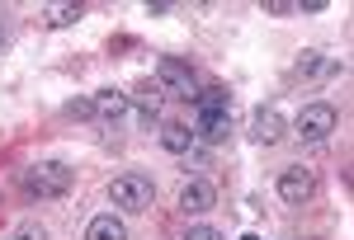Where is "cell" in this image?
<instances>
[{
    "label": "cell",
    "instance_id": "24",
    "mask_svg": "<svg viewBox=\"0 0 354 240\" xmlns=\"http://www.w3.org/2000/svg\"><path fill=\"white\" fill-rule=\"evenodd\" d=\"M241 240H260V236H241Z\"/></svg>",
    "mask_w": 354,
    "mask_h": 240
},
{
    "label": "cell",
    "instance_id": "6",
    "mask_svg": "<svg viewBox=\"0 0 354 240\" xmlns=\"http://www.w3.org/2000/svg\"><path fill=\"white\" fill-rule=\"evenodd\" d=\"M137 104V118L151 128V123H161V108H165V90L156 85V80H137L133 85V94H128Z\"/></svg>",
    "mask_w": 354,
    "mask_h": 240
},
{
    "label": "cell",
    "instance_id": "22",
    "mask_svg": "<svg viewBox=\"0 0 354 240\" xmlns=\"http://www.w3.org/2000/svg\"><path fill=\"white\" fill-rule=\"evenodd\" d=\"M170 10H175L170 0H156V5H147V14H156V19H161V14H170Z\"/></svg>",
    "mask_w": 354,
    "mask_h": 240
},
{
    "label": "cell",
    "instance_id": "19",
    "mask_svg": "<svg viewBox=\"0 0 354 240\" xmlns=\"http://www.w3.org/2000/svg\"><path fill=\"white\" fill-rule=\"evenodd\" d=\"M180 240H227V236H222V231H213V226H189Z\"/></svg>",
    "mask_w": 354,
    "mask_h": 240
},
{
    "label": "cell",
    "instance_id": "4",
    "mask_svg": "<svg viewBox=\"0 0 354 240\" xmlns=\"http://www.w3.org/2000/svg\"><path fill=\"white\" fill-rule=\"evenodd\" d=\"M156 85H161L165 94H180V99H194L198 94V80H194L189 61H180V57H161L156 61Z\"/></svg>",
    "mask_w": 354,
    "mask_h": 240
},
{
    "label": "cell",
    "instance_id": "15",
    "mask_svg": "<svg viewBox=\"0 0 354 240\" xmlns=\"http://www.w3.org/2000/svg\"><path fill=\"white\" fill-rule=\"evenodd\" d=\"M85 19V5H53L48 10V24L53 28H71V24H81Z\"/></svg>",
    "mask_w": 354,
    "mask_h": 240
},
{
    "label": "cell",
    "instance_id": "14",
    "mask_svg": "<svg viewBox=\"0 0 354 240\" xmlns=\"http://www.w3.org/2000/svg\"><path fill=\"white\" fill-rule=\"evenodd\" d=\"M298 76H340V61H330V57H322V52H302Z\"/></svg>",
    "mask_w": 354,
    "mask_h": 240
},
{
    "label": "cell",
    "instance_id": "8",
    "mask_svg": "<svg viewBox=\"0 0 354 240\" xmlns=\"http://www.w3.org/2000/svg\"><path fill=\"white\" fill-rule=\"evenodd\" d=\"M250 137L260 141V146H274V141H283V113L274 104H260L250 113Z\"/></svg>",
    "mask_w": 354,
    "mask_h": 240
},
{
    "label": "cell",
    "instance_id": "11",
    "mask_svg": "<svg viewBox=\"0 0 354 240\" xmlns=\"http://www.w3.org/2000/svg\"><path fill=\"white\" fill-rule=\"evenodd\" d=\"M85 240H128V226L113 212H100L90 226H85Z\"/></svg>",
    "mask_w": 354,
    "mask_h": 240
},
{
    "label": "cell",
    "instance_id": "7",
    "mask_svg": "<svg viewBox=\"0 0 354 240\" xmlns=\"http://www.w3.org/2000/svg\"><path fill=\"white\" fill-rule=\"evenodd\" d=\"M175 203H180V212H185V217H203L213 203H218V188L208 184V179H185V188H180Z\"/></svg>",
    "mask_w": 354,
    "mask_h": 240
},
{
    "label": "cell",
    "instance_id": "2",
    "mask_svg": "<svg viewBox=\"0 0 354 240\" xmlns=\"http://www.w3.org/2000/svg\"><path fill=\"white\" fill-rule=\"evenodd\" d=\"M109 203H118L123 212H147V208L156 203V184H151V174H137V170L118 174V179L109 184Z\"/></svg>",
    "mask_w": 354,
    "mask_h": 240
},
{
    "label": "cell",
    "instance_id": "17",
    "mask_svg": "<svg viewBox=\"0 0 354 240\" xmlns=\"http://www.w3.org/2000/svg\"><path fill=\"white\" fill-rule=\"evenodd\" d=\"M66 118H76V123L95 118V99H71V104H66Z\"/></svg>",
    "mask_w": 354,
    "mask_h": 240
},
{
    "label": "cell",
    "instance_id": "10",
    "mask_svg": "<svg viewBox=\"0 0 354 240\" xmlns=\"http://www.w3.org/2000/svg\"><path fill=\"white\" fill-rule=\"evenodd\" d=\"M194 104H198V113H232V90L227 85H203L194 94Z\"/></svg>",
    "mask_w": 354,
    "mask_h": 240
},
{
    "label": "cell",
    "instance_id": "3",
    "mask_svg": "<svg viewBox=\"0 0 354 240\" xmlns=\"http://www.w3.org/2000/svg\"><path fill=\"white\" fill-rule=\"evenodd\" d=\"M330 132H335V108H330V104H307L298 118H293V137L307 141V146L326 141Z\"/></svg>",
    "mask_w": 354,
    "mask_h": 240
},
{
    "label": "cell",
    "instance_id": "1",
    "mask_svg": "<svg viewBox=\"0 0 354 240\" xmlns=\"http://www.w3.org/2000/svg\"><path fill=\"white\" fill-rule=\"evenodd\" d=\"M71 184H76V170L62 165V160H38V165H28L24 174H19V188H24L28 198H38V203H48V198H66Z\"/></svg>",
    "mask_w": 354,
    "mask_h": 240
},
{
    "label": "cell",
    "instance_id": "5",
    "mask_svg": "<svg viewBox=\"0 0 354 240\" xmlns=\"http://www.w3.org/2000/svg\"><path fill=\"white\" fill-rule=\"evenodd\" d=\"M312 193H317V174H312L307 165H293V170H283V174H279V198H283L288 208L312 203Z\"/></svg>",
    "mask_w": 354,
    "mask_h": 240
},
{
    "label": "cell",
    "instance_id": "21",
    "mask_svg": "<svg viewBox=\"0 0 354 240\" xmlns=\"http://www.w3.org/2000/svg\"><path fill=\"white\" fill-rule=\"evenodd\" d=\"M326 10V0H307V5H298V14H322Z\"/></svg>",
    "mask_w": 354,
    "mask_h": 240
},
{
    "label": "cell",
    "instance_id": "12",
    "mask_svg": "<svg viewBox=\"0 0 354 240\" xmlns=\"http://www.w3.org/2000/svg\"><path fill=\"white\" fill-rule=\"evenodd\" d=\"M95 113L109 118V123H118V118L128 113V94H123V90H100V94H95Z\"/></svg>",
    "mask_w": 354,
    "mask_h": 240
},
{
    "label": "cell",
    "instance_id": "23",
    "mask_svg": "<svg viewBox=\"0 0 354 240\" xmlns=\"http://www.w3.org/2000/svg\"><path fill=\"white\" fill-rule=\"evenodd\" d=\"M0 52H5V28H0Z\"/></svg>",
    "mask_w": 354,
    "mask_h": 240
},
{
    "label": "cell",
    "instance_id": "16",
    "mask_svg": "<svg viewBox=\"0 0 354 240\" xmlns=\"http://www.w3.org/2000/svg\"><path fill=\"white\" fill-rule=\"evenodd\" d=\"M10 240H48V231H43L38 221H19V226L10 231Z\"/></svg>",
    "mask_w": 354,
    "mask_h": 240
},
{
    "label": "cell",
    "instance_id": "18",
    "mask_svg": "<svg viewBox=\"0 0 354 240\" xmlns=\"http://www.w3.org/2000/svg\"><path fill=\"white\" fill-rule=\"evenodd\" d=\"M180 160H185V170H203V165H208V151H203V146L194 141V146H189V151H185Z\"/></svg>",
    "mask_w": 354,
    "mask_h": 240
},
{
    "label": "cell",
    "instance_id": "20",
    "mask_svg": "<svg viewBox=\"0 0 354 240\" xmlns=\"http://www.w3.org/2000/svg\"><path fill=\"white\" fill-rule=\"evenodd\" d=\"M265 14H279V19H283V14H298V5H288V0H265Z\"/></svg>",
    "mask_w": 354,
    "mask_h": 240
},
{
    "label": "cell",
    "instance_id": "9",
    "mask_svg": "<svg viewBox=\"0 0 354 240\" xmlns=\"http://www.w3.org/2000/svg\"><path fill=\"white\" fill-rule=\"evenodd\" d=\"M194 141H203V146H227V141H232V113H198Z\"/></svg>",
    "mask_w": 354,
    "mask_h": 240
},
{
    "label": "cell",
    "instance_id": "13",
    "mask_svg": "<svg viewBox=\"0 0 354 240\" xmlns=\"http://www.w3.org/2000/svg\"><path fill=\"white\" fill-rule=\"evenodd\" d=\"M161 146H165V151H175V156H185V151L194 146V128H189V123H165V128H161Z\"/></svg>",
    "mask_w": 354,
    "mask_h": 240
}]
</instances>
